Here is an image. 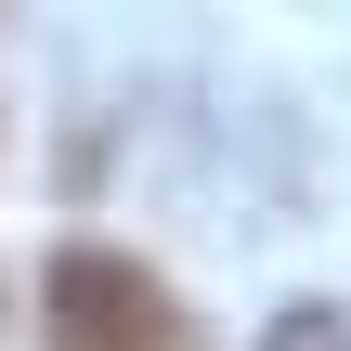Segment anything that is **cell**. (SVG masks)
Returning a JSON list of instances; mask_svg holds the SVG:
<instances>
[{"instance_id":"obj_2","label":"cell","mask_w":351,"mask_h":351,"mask_svg":"<svg viewBox=\"0 0 351 351\" xmlns=\"http://www.w3.org/2000/svg\"><path fill=\"white\" fill-rule=\"evenodd\" d=\"M261 351H351V313L339 300H287V313L261 326Z\"/></svg>"},{"instance_id":"obj_1","label":"cell","mask_w":351,"mask_h":351,"mask_svg":"<svg viewBox=\"0 0 351 351\" xmlns=\"http://www.w3.org/2000/svg\"><path fill=\"white\" fill-rule=\"evenodd\" d=\"M39 326H52V351H208L195 313H182L130 247H65V261L39 274Z\"/></svg>"}]
</instances>
